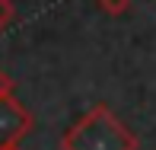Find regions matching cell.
<instances>
[{
    "label": "cell",
    "instance_id": "1",
    "mask_svg": "<svg viewBox=\"0 0 156 150\" xmlns=\"http://www.w3.org/2000/svg\"><path fill=\"white\" fill-rule=\"evenodd\" d=\"M61 150H137V134L99 102L61 134Z\"/></svg>",
    "mask_w": 156,
    "mask_h": 150
},
{
    "label": "cell",
    "instance_id": "2",
    "mask_svg": "<svg viewBox=\"0 0 156 150\" xmlns=\"http://www.w3.org/2000/svg\"><path fill=\"white\" fill-rule=\"evenodd\" d=\"M32 112L19 102L16 96H3L0 99V150L13 147L32 131Z\"/></svg>",
    "mask_w": 156,
    "mask_h": 150
},
{
    "label": "cell",
    "instance_id": "3",
    "mask_svg": "<svg viewBox=\"0 0 156 150\" xmlns=\"http://www.w3.org/2000/svg\"><path fill=\"white\" fill-rule=\"evenodd\" d=\"M99 10L108 13V16H124L127 10H131V0H96Z\"/></svg>",
    "mask_w": 156,
    "mask_h": 150
},
{
    "label": "cell",
    "instance_id": "4",
    "mask_svg": "<svg viewBox=\"0 0 156 150\" xmlns=\"http://www.w3.org/2000/svg\"><path fill=\"white\" fill-rule=\"evenodd\" d=\"M13 16H16V10H13L10 0H0V32L6 29V26L13 23Z\"/></svg>",
    "mask_w": 156,
    "mask_h": 150
},
{
    "label": "cell",
    "instance_id": "5",
    "mask_svg": "<svg viewBox=\"0 0 156 150\" xmlns=\"http://www.w3.org/2000/svg\"><path fill=\"white\" fill-rule=\"evenodd\" d=\"M13 86H16L13 77L6 74V70H0V99H3V96H13Z\"/></svg>",
    "mask_w": 156,
    "mask_h": 150
},
{
    "label": "cell",
    "instance_id": "6",
    "mask_svg": "<svg viewBox=\"0 0 156 150\" xmlns=\"http://www.w3.org/2000/svg\"><path fill=\"white\" fill-rule=\"evenodd\" d=\"M3 150H23V147H19V144H13V147H3Z\"/></svg>",
    "mask_w": 156,
    "mask_h": 150
}]
</instances>
